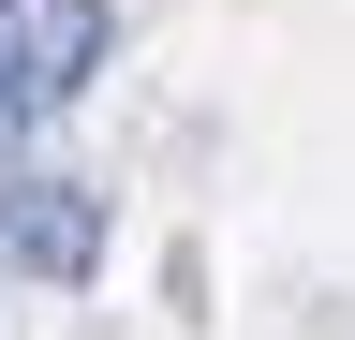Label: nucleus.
I'll list each match as a JSON object with an SVG mask.
<instances>
[{
    "mask_svg": "<svg viewBox=\"0 0 355 340\" xmlns=\"http://www.w3.org/2000/svg\"><path fill=\"white\" fill-rule=\"evenodd\" d=\"M104 60H119L104 0H0V134H15V118H60Z\"/></svg>",
    "mask_w": 355,
    "mask_h": 340,
    "instance_id": "f257e3e1",
    "label": "nucleus"
},
{
    "mask_svg": "<svg viewBox=\"0 0 355 340\" xmlns=\"http://www.w3.org/2000/svg\"><path fill=\"white\" fill-rule=\"evenodd\" d=\"M89 267H104V193L89 178H0V281L74 296Z\"/></svg>",
    "mask_w": 355,
    "mask_h": 340,
    "instance_id": "f03ea898",
    "label": "nucleus"
}]
</instances>
